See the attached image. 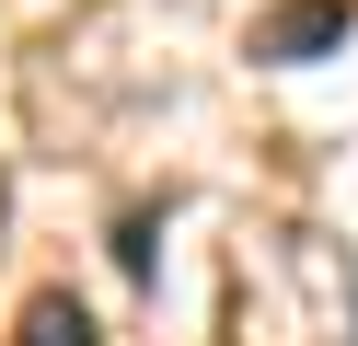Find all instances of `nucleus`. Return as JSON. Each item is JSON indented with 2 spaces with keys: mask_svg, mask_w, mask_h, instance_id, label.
I'll return each mask as SVG.
<instances>
[{
  "mask_svg": "<svg viewBox=\"0 0 358 346\" xmlns=\"http://www.w3.org/2000/svg\"><path fill=\"white\" fill-rule=\"evenodd\" d=\"M324 46H347V0H278V12L255 23V58H278V69L324 58Z\"/></svg>",
  "mask_w": 358,
  "mask_h": 346,
  "instance_id": "nucleus-1",
  "label": "nucleus"
},
{
  "mask_svg": "<svg viewBox=\"0 0 358 346\" xmlns=\"http://www.w3.org/2000/svg\"><path fill=\"white\" fill-rule=\"evenodd\" d=\"M24 346H93L81 300H35V312H24Z\"/></svg>",
  "mask_w": 358,
  "mask_h": 346,
  "instance_id": "nucleus-2",
  "label": "nucleus"
}]
</instances>
